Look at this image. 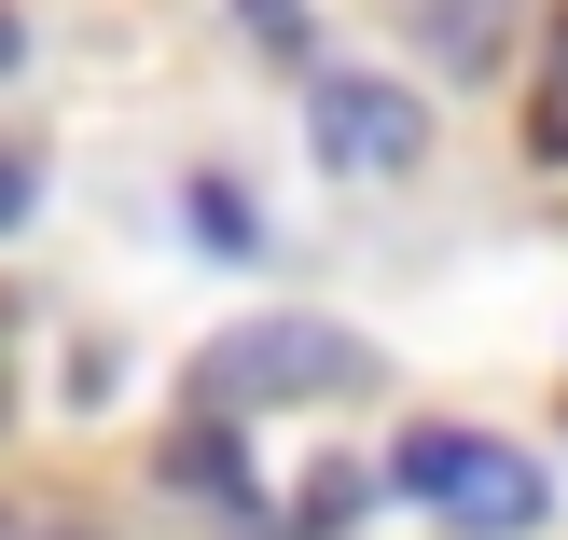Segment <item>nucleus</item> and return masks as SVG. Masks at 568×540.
I'll use <instances>...</instances> for the list:
<instances>
[{
    "label": "nucleus",
    "instance_id": "f257e3e1",
    "mask_svg": "<svg viewBox=\"0 0 568 540\" xmlns=\"http://www.w3.org/2000/svg\"><path fill=\"white\" fill-rule=\"evenodd\" d=\"M388 388V347L347 319H305V305H277V319H236L209 360H194V403L209 416H264V403H375Z\"/></svg>",
    "mask_w": 568,
    "mask_h": 540
},
{
    "label": "nucleus",
    "instance_id": "f03ea898",
    "mask_svg": "<svg viewBox=\"0 0 568 540\" xmlns=\"http://www.w3.org/2000/svg\"><path fill=\"white\" fill-rule=\"evenodd\" d=\"M388 486H403L416 513H444L458 540H527V527H555V471L527 458V444H499V430H458V416H416V430L388 444Z\"/></svg>",
    "mask_w": 568,
    "mask_h": 540
},
{
    "label": "nucleus",
    "instance_id": "7ed1b4c3",
    "mask_svg": "<svg viewBox=\"0 0 568 540\" xmlns=\"http://www.w3.org/2000/svg\"><path fill=\"white\" fill-rule=\"evenodd\" d=\"M305 139L333 181H416L430 166V111L388 70H305Z\"/></svg>",
    "mask_w": 568,
    "mask_h": 540
},
{
    "label": "nucleus",
    "instance_id": "20e7f679",
    "mask_svg": "<svg viewBox=\"0 0 568 540\" xmlns=\"http://www.w3.org/2000/svg\"><path fill=\"white\" fill-rule=\"evenodd\" d=\"M236 430H250V416H209V403H194L181 430H166V486H181V499H209L236 540H277L264 486H250V458H236Z\"/></svg>",
    "mask_w": 568,
    "mask_h": 540
},
{
    "label": "nucleus",
    "instance_id": "39448f33",
    "mask_svg": "<svg viewBox=\"0 0 568 540\" xmlns=\"http://www.w3.org/2000/svg\"><path fill=\"white\" fill-rule=\"evenodd\" d=\"M361 499H375V471H305L292 513H277V540H347V527H361Z\"/></svg>",
    "mask_w": 568,
    "mask_h": 540
},
{
    "label": "nucleus",
    "instance_id": "423d86ee",
    "mask_svg": "<svg viewBox=\"0 0 568 540\" xmlns=\"http://www.w3.org/2000/svg\"><path fill=\"white\" fill-rule=\"evenodd\" d=\"M181 222H194V236H209V249H264V208H250V194L222 181V166H209V181L181 194Z\"/></svg>",
    "mask_w": 568,
    "mask_h": 540
},
{
    "label": "nucleus",
    "instance_id": "0eeeda50",
    "mask_svg": "<svg viewBox=\"0 0 568 540\" xmlns=\"http://www.w3.org/2000/svg\"><path fill=\"white\" fill-rule=\"evenodd\" d=\"M250 14V42L264 55H292V70H320V28H305V0H236Z\"/></svg>",
    "mask_w": 568,
    "mask_h": 540
},
{
    "label": "nucleus",
    "instance_id": "6e6552de",
    "mask_svg": "<svg viewBox=\"0 0 568 540\" xmlns=\"http://www.w3.org/2000/svg\"><path fill=\"white\" fill-rule=\"evenodd\" d=\"M28 208H42V166H28V153H0V236H14Z\"/></svg>",
    "mask_w": 568,
    "mask_h": 540
},
{
    "label": "nucleus",
    "instance_id": "1a4fd4ad",
    "mask_svg": "<svg viewBox=\"0 0 568 540\" xmlns=\"http://www.w3.org/2000/svg\"><path fill=\"white\" fill-rule=\"evenodd\" d=\"M541 98H568V0L541 14Z\"/></svg>",
    "mask_w": 568,
    "mask_h": 540
},
{
    "label": "nucleus",
    "instance_id": "9d476101",
    "mask_svg": "<svg viewBox=\"0 0 568 540\" xmlns=\"http://www.w3.org/2000/svg\"><path fill=\"white\" fill-rule=\"evenodd\" d=\"M14 333L28 319H14V292H0V416H14Z\"/></svg>",
    "mask_w": 568,
    "mask_h": 540
},
{
    "label": "nucleus",
    "instance_id": "9b49d317",
    "mask_svg": "<svg viewBox=\"0 0 568 540\" xmlns=\"http://www.w3.org/2000/svg\"><path fill=\"white\" fill-rule=\"evenodd\" d=\"M14 55H28V14H14V0H0V83H14Z\"/></svg>",
    "mask_w": 568,
    "mask_h": 540
}]
</instances>
